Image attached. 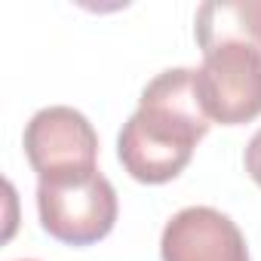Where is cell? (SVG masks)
Instances as JSON below:
<instances>
[{"instance_id":"obj_1","label":"cell","mask_w":261,"mask_h":261,"mask_svg":"<svg viewBox=\"0 0 261 261\" xmlns=\"http://www.w3.org/2000/svg\"><path fill=\"white\" fill-rule=\"evenodd\" d=\"M194 68H169L157 74L139 98V111L120 129L117 154L136 181L163 185L185 172L197 142L209 133L197 95Z\"/></svg>"},{"instance_id":"obj_2","label":"cell","mask_w":261,"mask_h":261,"mask_svg":"<svg viewBox=\"0 0 261 261\" xmlns=\"http://www.w3.org/2000/svg\"><path fill=\"white\" fill-rule=\"evenodd\" d=\"M37 212L49 237L68 246H89L114 230L117 191L98 169L49 175L37 185Z\"/></svg>"},{"instance_id":"obj_3","label":"cell","mask_w":261,"mask_h":261,"mask_svg":"<svg viewBox=\"0 0 261 261\" xmlns=\"http://www.w3.org/2000/svg\"><path fill=\"white\" fill-rule=\"evenodd\" d=\"M197 95L209 120L240 126L261 114V49L227 43L203 56L197 68Z\"/></svg>"},{"instance_id":"obj_4","label":"cell","mask_w":261,"mask_h":261,"mask_svg":"<svg viewBox=\"0 0 261 261\" xmlns=\"http://www.w3.org/2000/svg\"><path fill=\"white\" fill-rule=\"evenodd\" d=\"M25 154L40 178L95 169L98 136L77 108L49 105L40 108L25 126Z\"/></svg>"},{"instance_id":"obj_5","label":"cell","mask_w":261,"mask_h":261,"mask_svg":"<svg viewBox=\"0 0 261 261\" xmlns=\"http://www.w3.org/2000/svg\"><path fill=\"white\" fill-rule=\"evenodd\" d=\"M163 261H249L243 230L212 206L175 212L160 237Z\"/></svg>"},{"instance_id":"obj_6","label":"cell","mask_w":261,"mask_h":261,"mask_svg":"<svg viewBox=\"0 0 261 261\" xmlns=\"http://www.w3.org/2000/svg\"><path fill=\"white\" fill-rule=\"evenodd\" d=\"M194 34L203 56L227 43L261 49V0H209L197 10Z\"/></svg>"},{"instance_id":"obj_7","label":"cell","mask_w":261,"mask_h":261,"mask_svg":"<svg viewBox=\"0 0 261 261\" xmlns=\"http://www.w3.org/2000/svg\"><path fill=\"white\" fill-rule=\"evenodd\" d=\"M246 172L252 175V181L261 188V129L249 139V145H246Z\"/></svg>"},{"instance_id":"obj_8","label":"cell","mask_w":261,"mask_h":261,"mask_svg":"<svg viewBox=\"0 0 261 261\" xmlns=\"http://www.w3.org/2000/svg\"><path fill=\"white\" fill-rule=\"evenodd\" d=\"M25 261H31V258H25Z\"/></svg>"}]
</instances>
